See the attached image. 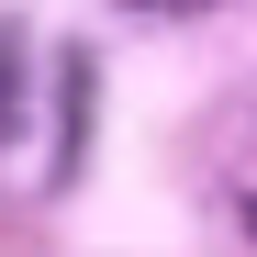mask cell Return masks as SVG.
Instances as JSON below:
<instances>
[{"label":"cell","instance_id":"7a4b0ae2","mask_svg":"<svg viewBox=\"0 0 257 257\" xmlns=\"http://www.w3.org/2000/svg\"><path fill=\"white\" fill-rule=\"evenodd\" d=\"M23 90H34V67H23V23H0V157L23 146Z\"/></svg>","mask_w":257,"mask_h":257},{"label":"cell","instance_id":"6da1fadb","mask_svg":"<svg viewBox=\"0 0 257 257\" xmlns=\"http://www.w3.org/2000/svg\"><path fill=\"white\" fill-rule=\"evenodd\" d=\"M90 90H101V78H90V56L67 45V56H56V157H45L56 179H78V157H90Z\"/></svg>","mask_w":257,"mask_h":257},{"label":"cell","instance_id":"3957f363","mask_svg":"<svg viewBox=\"0 0 257 257\" xmlns=\"http://www.w3.org/2000/svg\"><path fill=\"white\" fill-rule=\"evenodd\" d=\"M123 12H146V23H190V12H212V0H123Z\"/></svg>","mask_w":257,"mask_h":257}]
</instances>
